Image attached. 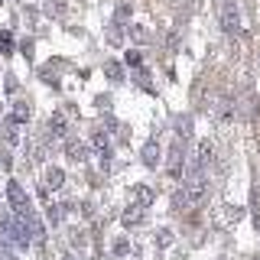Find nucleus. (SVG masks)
I'll return each instance as SVG.
<instances>
[{
	"label": "nucleus",
	"mask_w": 260,
	"mask_h": 260,
	"mask_svg": "<svg viewBox=\"0 0 260 260\" xmlns=\"http://www.w3.org/2000/svg\"><path fill=\"white\" fill-rule=\"evenodd\" d=\"M0 228H4V238L10 244H16V247H29L32 244L26 221H23L20 215H13V211H4V215H0Z\"/></svg>",
	"instance_id": "nucleus-1"
},
{
	"label": "nucleus",
	"mask_w": 260,
	"mask_h": 260,
	"mask_svg": "<svg viewBox=\"0 0 260 260\" xmlns=\"http://www.w3.org/2000/svg\"><path fill=\"white\" fill-rule=\"evenodd\" d=\"M205 189H208V176L205 173H189V176L182 179V195H185V202H189V205L202 202Z\"/></svg>",
	"instance_id": "nucleus-2"
},
{
	"label": "nucleus",
	"mask_w": 260,
	"mask_h": 260,
	"mask_svg": "<svg viewBox=\"0 0 260 260\" xmlns=\"http://www.w3.org/2000/svg\"><path fill=\"white\" fill-rule=\"evenodd\" d=\"M7 202H10V211H16V215L32 211V202H29V195L20 182H7Z\"/></svg>",
	"instance_id": "nucleus-3"
},
{
	"label": "nucleus",
	"mask_w": 260,
	"mask_h": 260,
	"mask_svg": "<svg viewBox=\"0 0 260 260\" xmlns=\"http://www.w3.org/2000/svg\"><path fill=\"white\" fill-rule=\"evenodd\" d=\"M211 156H215V146H211V140H199V146H195V156L189 162V173H208Z\"/></svg>",
	"instance_id": "nucleus-4"
},
{
	"label": "nucleus",
	"mask_w": 260,
	"mask_h": 260,
	"mask_svg": "<svg viewBox=\"0 0 260 260\" xmlns=\"http://www.w3.org/2000/svg\"><path fill=\"white\" fill-rule=\"evenodd\" d=\"M182 166H185L182 140H176V143H173V150H169V176H173V179H182Z\"/></svg>",
	"instance_id": "nucleus-5"
},
{
	"label": "nucleus",
	"mask_w": 260,
	"mask_h": 260,
	"mask_svg": "<svg viewBox=\"0 0 260 260\" xmlns=\"http://www.w3.org/2000/svg\"><path fill=\"white\" fill-rule=\"evenodd\" d=\"M238 26H241V16H238V7L228 0V4L221 7V29L224 32H238Z\"/></svg>",
	"instance_id": "nucleus-6"
},
{
	"label": "nucleus",
	"mask_w": 260,
	"mask_h": 260,
	"mask_svg": "<svg viewBox=\"0 0 260 260\" xmlns=\"http://www.w3.org/2000/svg\"><path fill=\"white\" fill-rule=\"evenodd\" d=\"M46 134L49 140H59V137L69 134V124H65V114H52V117L46 120Z\"/></svg>",
	"instance_id": "nucleus-7"
},
{
	"label": "nucleus",
	"mask_w": 260,
	"mask_h": 260,
	"mask_svg": "<svg viewBox=\"0 0 260 260\" xmlns=\"http://www.w3.org/2000/svg\"><path fill=\"white\" fill-rule=\"evenodd\" d=\"M65 153H69L72 162H85L88 159V146L81 143V140H75V137H69V140H65Z\"/></svg>",
	"instance_id": "nucleus-8"
},
{
	"label": "nucleus",
	"mask_w": 260,
	"mask_h": 260,
	"mask_svg": "<svg viewBox=\"0 0 260 260\" xmlns=\"http://www.w3.org/2000/svg\"><path fill=\"white\" fill-rule=\"evenodd\" d=\"M159 140L156 137H150L146 140V146H143V166H150V169H156V162H159Z\"/></svg>",
	"instance_id": "nucleus-9"
},
{
	"label": "nucleus",
	"mask_w": 260,
	"mask_h": 260,
	"mask_svg": "<svg viewBox=\"0 0 260 260\" xmlns=\"http://www.w3.org/2000/svg\"><path fill=\"white\" fill-rule=\"evenodd\" d=\"M215 111H218V120H221V124H231L234 114H238V101H231V98H221Z\"/></svg>",
	"instance_id": "nucleus-10"
},
{
	"label": "nucleus",
	"mask_w": 260,
	"mask_h": 260,
	"mask_svg": "<svg viewBox=\"0 0 260 260\" xmlns=\"http://www.w3.org/2000/svg\"><path fill=\"white\" fill-rule=\"evenodd\" d=\"M94 153L101 156V166H108L111 162V140H108V134H94Z\"/></svg>",
	"instance_id": "nucleus-11"
},
{
	"label": "nucleus",
	"mask_w": 260,
	"mask_h": 260,
	"mask_svg": "<svg viewBox=\"0 0 260 260\" xmlns=\"http://www.w3.org/2000/svg\"><path fill=\"white\" fill-rule=\"evenodd\" d=\"M0 130H4V140L7 143H20V120H13V117H7L4 120V127H0Z\"/></svg>",
	"instance_id": "nucleus-12"
},
{
	"label": "nucleus",
	"mask_w": 260,
	"mask_h": 260,
	"mask_svg": "<svg viewBox=\"0 0 260 260\" xmlns=\"http://www.w3.org/2000/svg\"><path fill=\"white\" fill-rule=\"evenodd\" d=\"M134 199H137V205H140V208H150L153 202H156V195H153V189H146V185H137Z\"/></svg>",
	"instance_id": "nucleus-13"
},
{
	"label": "nucleus",
	"mask_w": 260,
	"mask_h": 260,
	"mask_svg": "<svg viewBox=\"0 0 260 260\" xmlns=\"http://www.w3.org/2000/svg\"><path fill=\"white\" fill-rule=\"evenodd\" d=\"M120 221H124L127 228H134V224H140V221H143V208H140V205H130V208L124 211V218H120Z\"/></svg>",
	"instance_id": "nucleus-14"
},
{
	"label": "nucleus",
	"mask_w": 260,
	"mask_h": 260,
	"mask_svg": "<svg viewBox=\"0 0 260 260\" xmlns=\"http://www.w3.org/2000/svg\"><path fill=\"white\" fill-rule=\"evenodd\" d=\"M108 43H111V46H120V43H124V23L114 20L111 26H108Z\"/></svg>",
	"instance_id": "nucleus-15"
},
{
	"label": "nucleus",
	"mask_w": 260,
	"mask_h": 260,
	"mask_svg": "<svg viewBox=\"0 0 260 260\" xmlns=\"http://www.w3.org/2000/svg\"><path fill=\"white\" fill-rule=\"evenodd\" d=\"M62 182H65V173L52 166V169L46 173V189H62Z\"/></svg>",
	"instance_id": "nucleus-16"
},
{
	"label": "nucleus",
	"mask_w": 260,
	"mask_h": 260,
	"mask_svg": "<svg viewBox=\"0 0 260 260\" xmlns=\"http://www.w3.org/2000/svg\"><path fill=\"white\" fill-rule=\"evenodd\" d=\"M13 120H20V124H26L29 120V101H13Z\"/></svg>",
	"instance_id": "nucleus-17"
},
{
	"label": "nucleus",
	"mask_w": 260,
	"mask_h": 260,
	"mask_svg": "<svg viewBox=\"0 0 260 260\" xmlns=\"http://www.w3.org/2000/svg\"><path fill=\"white\" fill-rule=\"evenodd\" d=\"M104 75L111 81H124V65L120 62H104Z\"/></svg>",
	"instance_id": "nucleus-18"
},
{
	"label": "nucleus",
	"mask_w": 260,
	"mask_h": 260,
	"mask_svg": "<svg viewBox=\"0 0 260 260\" xmlns=\"http://www.w3.org/2000/svg\"><path fill=\"white\" fill-rule=\"evenodd\" d=\"M13 52V36H10V32H0V55H10Z\"/></svg>",
	"instance_id": "nucleus-19"
},
{
	"label": "nucleus",
	"mask_w": 260,
	"mask_h": 260,
	"mask_svg": "<svg viewBox=\"0 0 260 260\" xmlns=\"http://www.w3.org/2000/svg\"><path fill=\"white\" fill-rule=\"evenodd\" d=\"M241 215H244V208H238V205H228V211H224V221H234V224H238V221H241Z\"/></svg>",
	"instance_id": "nucleus-20"
},
{
	"label": "nucleus",
	"mask_w": 260,
	"mask_h": 260,
	"mask_svg": "<svg viewBox=\"0 0 260 260\" xmlns=\"http://www.w3.org/2000/svg\"><path fill=\"white\" fill-rule=\"evenodd\" d=\"M114 137H117L120 143H130V130L124 124H114Z\"/></svg>",
	"instance_id": "nucleus-21"
},
{
	"label": "nucleus",
	"mask_w": 260,
	"mask_h": 260,
	"mask_svg": "<svg viewBox=\"0 0 260 260\" xmlns=\"http://www.w3.org/2000/svg\"><path fill=\"white\" fill-rule=\"evenodd\" d=\"M124 59H127V65H134V69H140V62H143V55H140V52H137V49H130V52L124 55Z\"/></svg>",
	"instance_id": "nucleus-22"
},
{
	"label": "nucleus",
	"mask_w": 260,
	"mask_h": 260,
	"mask_svg": "<svg viewBox=\"0 0 260 260\" xmlns=\"http://www.w3.org/2000/svg\"><path fill=\"white\" fill-rule=\"evenodd\" d=\"M250 208H254V228L260 231V195L257 192H254V205H250Z\"/></svg>",
	"instance_id": "nucleus-23"
},
{
	"label": "nucleus",
	"mask_w": 260,
	"mask_h": 260,
	"mask_svg": "<svg viewBox=\"0 0 260 260\" xmlns=\"http://www.w3.org/2000/svg\"><path fill=\"white\" fill-rule=\"evenodd\" d=\"M127 16H130V7H127V4H120V7H117V13H114V20H117V23H124Z\"/></svg>",
	"instance_id": "nucleus-24"
},
{
	"label": "nucleus",
	"mask_w": 260,
	"mask_h": 260,
	"mask_svg": "<svg viewBox=\"0 0 260 260\" xmlns=\"http://www.w3.org/2000/svg\"><path fill=\"white\" fill-rule=\"evenodd\" d=\"M46 215L52 218V224H55V221L62 218V205H49V208H46Z\"/></svg>",
	"instance_id": "nucleus-25"
},
{
	"label": "nucleus",
	"mask_w": 260,
	"mask_h": 260,
	"mask_svg": "<svg viewBox=\"0 0 260 260\" xmlns=\"http://www.w3.org/2000/svg\"><path fill=\"white\" fill-rule=\"evenodd\" d=\"M156 241H159V247H166V244H169V241H173V231H169V228H162V231H159V238H156Z\"/></svg>",
	"instance_id": "nucleus-26"
},
{
	"label": "nucleus",
	"mask_w": 260,
	"mask_h": 260,
	"mask_svg": "<svg viewBox=\"0 0 260 260\" xmlns=\"http://www.w3.org/2000/svg\"><path fill=\"white\" fill-rule=\"evenodd\" d=\"M130 32H134V39H137V43H143V39L150 36V32H146L143 26H130Z\"/></svg>",
	"instance_id": "nucleus-27"
},
{
	"label": "nucleus",
	"mask_w": 260,
	"mask_h": 260,
	"mask_svg": "<svg viewBox=\"0 0 260 260\" xmlns=\"http://www.w3.org/2000/svg\"><path fill=\"white\" fill-rule=\"evenodd\" d=\"M0 260H16V257H13V254H10L7 247H0Z\"/></svg>",
	"instance_id": "nucleus-28"
},
{
	"label": "nucleus",
	"mask_w": 260,
	"mask_h": 260,
	"mask_svg": "<svg viewBox=\"0 0 260 260\" xmlns=\"http://www.w3.org/2000/svg\"><path fill=\"white\" fill-rule=\"evenodd\" d=\"M65 260H72V257H65Z\"/></svg>",
	"instance_id": "nucleus-29"
}]
</instances>
